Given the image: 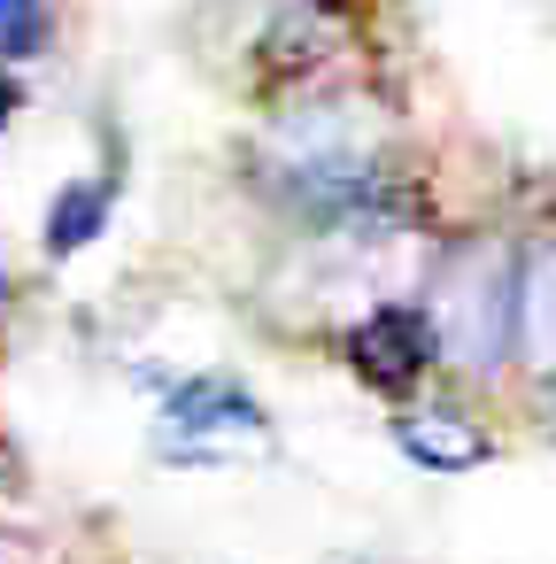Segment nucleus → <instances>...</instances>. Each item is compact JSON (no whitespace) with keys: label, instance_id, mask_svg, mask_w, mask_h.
I'll use <instances>...</instances> for the list:
<instances>
[{"label":"nucleus","instance_id":"1","mask_svg":"<svg viewBox=\"0 0 556 564\" xmlns=\"http://www.w3.org/2000/svg\"><path fill=\"white\" fill-rule=\"evenodd\" d=\"M255 178L286 209L317 217L325 232L332 225H356V217L402 209L394 124L356 86H309L294 109H279L263 124V140H255Z\"/></svg>","mask_w":556,"mask_h":564},{"label":"nucleus","instance_id":"2","mask_svg":"<svg viewBox=\"0 0 556 564\" xmlns=\"http://www.w3.org/2000/svg\"><path fill=\"white\" fill-rule=\"evenodd\" d=\"M517 263L502 240H471L456 256H440L433 286H425V317L440 340V364L464 379H494L517 348Z\"/></svg>","mask_w":556,"mask_h":564},{"label":"nucleus","instance_id":"3","mask_svg":"<svg viewBox=\"0 0 556 564\" xmlns=\"http://www.w3.org/2000/svg\"><path fill=\"white\" fill-rule=\"evenodd\" d=\"M263 448H271V417L225 371L178 379L155 410V456L163 464H240V456H263Z\"/></svg>","mask_w":556,"mask_h":564},{"label":"nucleus","instance_id":"4","mask_svg":"<svg viewBox=\"0 0 556 564\" xmlns=\"http://www.w3.org/2000/svg\"><path fill=\"white\" fill-rule=\"evenodd\" d=\"M348 40V9L340 0H255V40L248 55L263 63L271 86H317L325 63Z\"/></svg>","mask_w":556,"mask_h":564},{"label":"nucleus","instance_id":"5","mask_svg":"<svg viewBox=\"0 0 556 564\" xmlns=\"http://www.w3.org/2000/svg\"><path fill=\"white\" fill-rule=\"evenodd\" d=\"M433 364H440V340L425 302H379L348 325V371L379 394H417Z\"/></svg>","mask_w":556,"mask_h":564},{"label":"nucleus","instance_id":"6","mask_svg":"<svg viewBox=\"0 0 556 564\" xmlns=\"http://www.w3.org/2000/svg\"><path fill=\"white\" fill-rule=\"evenodd\" d=\"M394 448H402L410 464H425V471H471V464L494 456V441H487L464 410H440V402L394 410Z\"/></svg>","mask_w":556,"mask_h":564},{"label":"nucleus","instance_id":"7","mask_svg":"<svg viewBox=\"0 0 556 564\" xmlns=\"http://www.w3.org/2000/svg\"><path fill=\"white\" fill-rule=\"evenodd\" d=\"M517 348L556 387V240H541L517 263Z\"/></svg>","mask_w":556,"mask_h":564},{"label":"nucleus","instance_id":"8","mask_svg":"<svg viewBox=\"0 0 556 564\" xmlns=\"http://www.w3.org/2000/svg\"><path fill=\"white\" fill-rule=\"evenodd\" d=\"M101 217H109V178H86V186L55 194V209H47V256H78L101 232Z\"/></svg>","mask_w":556,"mask_h":564},{"label":"nucleus","instance_id":"9","mask_svg":"<svg viewBox=\"0 0 556 564\" xmlns=\"http://www.w3.org/2000/svg\"><path fill=\"white\" fill-rule=\"evenodd\" d=\"M47 47V0H0V63H32Z\"/></svg>","mask_w":556,"mask_h":564}]
</instances>
